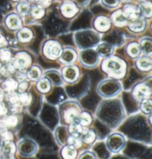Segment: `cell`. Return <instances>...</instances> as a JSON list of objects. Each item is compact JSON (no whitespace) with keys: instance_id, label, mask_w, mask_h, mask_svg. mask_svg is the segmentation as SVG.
I'll return each instance as SVG.
<instances>
[{"instance_id":"1","label":"cell","mask_w":152,"mask_h":159,"mask_svg":"<svg viewBox=\"0 0 152 159\" xmlns=\"http://www.w3.org/2000/svg\"><path fill=\"white\" fill-rule=\"evenodd\" d=\"M102 69L114 79H121L126 74V63L118 57H107L102 61Z\"/></svg>"},{"instance_id":"2","label":"cell","mask_w":152,"mask_h":159,"mask_svg":"<svg viewBox=\"0 0 152 159\" xmlns=\"http://www.w3.org/2000/svg\"><path fill=\"white\" fill-rule=\"evenodd\" d=\"M81 111V108L79 104L74 101L67 102L62 104L60 107L61 118L65 124H68L77 121Z\"/></svg>"},{"instance_id":"3","label":"cell","mask_w":152,"mask_h":159,"mask_svg":"<svg viewBox=\"0 0 152 159\" xmlns=\"http://www.w3.org/2000/svg\"><path fill=\"white\" fill-rule=\"evenodd\" d=\"M75 41L79 48L88 49L97 44L100 41V36L94 31H83L76 34Z\"/></svg>"},{"instance_id":"4","label":"cell","mask_w":152,"mask_h":159,"mask_svg":"<svg viewBox=\"0 0 152 159\" xmlns=\"http://www.w3.org/2000/svg\"><path fill=\"white\" fill-rule=\"evenodd\" d=\"M121 84L116 80H106L98 86V92L102 97L111 98L117 95L121 91Z\"/></svg>"},{"instance_id":"5","label":"cell","mask_w":152,"mask_h":159,"mask_svg":"<svg viewBox=\"0 0 152 159\" xmlns=\"http://www.w3.org/2000/svg\"><path fill=\"white\" fill-rule=\"evenodd\" d=\"M62 51V47L60 43L54 40L46 42L43 47V54L50 60H55L60 57Z\"/></svg>"},{"instance_id":"6","label":"cell","mask_w":152,"mask_h":159,"mask_svg":"<svg viewBox=\"0 0 152 159\" xmlns=\"http://www.w3.org/2000/svg\"><path fill=\"white\" fill-rule=\"evenodd\" d=\"M99 56L96 52L92 49H86L80 53L79 60L83 66L87 68H94L97 65Z\"/></svg>"},{"instance_id":"7","label":"cell","mask_w":152,"mask_h":159,"mask_svg":"<svg viewBox=\"0 0 152 159\" xmlns=\"http://www.w3.org/2000/svg\"><path fill=\"white\" fill-rule=\"evenodd\" d=\"M125 143V139L123 135L118 133H114L108 137L106 143L110 151L113 152H117L123 148Z\"/></svg>"},{"instance_id":"8","label":"cell","mask_w":152,"mask_h":159,"mask_svg":"<svg viewBox=\"0 0 152 159\" xmlns=\"http://www.w3.org/2000/svg\"><path fill=\"white\" fill-rule=\"evenodd\" d=\"M151 90L145 83H139L133 89L132 95L136 101L141 102L143 100L149 98L151 96Z\"/></svg>"},{"instance_id":"9","label":"cell","mask_w":152,"mask_h":159,"mask_svg":"<svg viewBox=\"0 0 152 159\" xmlns=\"http://www.w3.org/2000/svg\"><path fill=\"white\" fill-rule=\"evenodd\" d=\"M12 63L15 69L22 71L29 67L31 63V57L26 52H20L15 56Z\"/></svg>"},{"instance_id":"10","label":"cell","mask_w":152,"mask_h":159,"mask_svg":"<svg viewBox=\"0 0 152 159\" xmlns=\"http://www.w3.org/2000/svg\"><path fill=\"white\" fill-rule=\"evenodd\" d=\"M62 78L68 83H74L79 76V71L77 66L69 65L64 67L62 70Z\"/></svg>"},{"instance_id":"11","label":"cell","mask_w":152,"mask_h":159,"mask_svg":"<svg viewBox=\"0 0 152 159\" xmlns=\"http://www.w3.org/2000/svg\"><path fill=\"white\" fill-rule=\"evenodd\" d=\"M37 149V146L32 140H23L20 143L19 150L21 155L23 156H33Z\"/></svg>"},{"instance_id":"12","label":"cell","mask_w":152,"mask_h":159,"mask_svg":"<svg viewBox=\"0 0 152 159\" xmlns=\"http://www.w3.org/2000/svg\"><path fill=\"white\" fill-rule=\"evenodd\" d=\"M20 123V118L17 114H13L4 118L0 122V126L2 129H11L16 127Z\"/></svg>"},{"instance_id":"13","label":"cell","mask_w":152,"mask_h":159,"mask_svg":"<svg viewBox=\"0 0 152 159\" xmlns=\"http://www.w3.org/2000/svg\"><path fill=\"white\" fill-rule=\"evenodd\" d=\"M77 59V54L72 48H65L62 51L60 60L64 64H71Z\"/></svg>"},{"instance_id":"14","label":"cell","mask_w":152,"mask_h":159,"mask_svg":"<svg viewBox=\"0 0 152 159\" xmlns=\"http://www.w3.org/2000/svg\"><path fill=\"white\" fill-rule=\"evenodd\" d=\"M94 27L98 31L105 32L111 27V20L106 16H98L94 21Z\"/></svg>"},{"instance_id":"15","label":"cell","mask_w":152,"mask_h":159,"mask_svg":"<svg viewBox=\"0 0 152 159\" xmlns=\"http://www.w3.org/2000/svg\"><path fill=\"white\" fill-rule=\"evenodd\" d=\"M122 11L128 20H134L140 16V11H139L138 7L134 5H125L123 10Z\"/></svg>"},{"instance_id":"16","label":"cell","mask_w":152,"mask_h":159,"mask_svg":"<svg viewBox=\"0 0 152 159\" xmlns=\"http://www.w3.org/2000/svg\"><path fill=\"white\" fill-rule=\"evenodd\" d=\"M61 11H62V14L65 17L70 18L75 16V14L78 12V8L74 3L71 2H65L62 5Z\"/></svg>"},{"instance_id":"17","label":"cell","mask_w":152,"mask_h":159,"mask_svg":"<svg viewBox=\"0 0 152 159\" xmlns=\"http://www.w3.org/2000/svg\"><path fill=\"white\" fill-rule=\"evenodd\" d=\"M136 66L137 69L142 71H150L152 67V60L149 57H141L136 60Z\"/></svg>"},{"instance_id":"18","label":"cell","mask_w":152,"mask_h":159,"mask_svg":"<svg viewBox=\"0 0 152 159\" xmlns=\"http://www.w3.org/2000/svg\"><path fill=\"white\" fill-rule=\"evenodd\" d=\"M111 21L114 22L115 25L117 26H124L128 24V20H127L125 15L123 14V11L118 10L115 11L111 16Z\"/></svg>"},{"instance_id":"19","label":"cell","mask_w":152,"mask_h":159,"mask_svg":"<svg viewBox=\"0 0 152 159\" xmlns=\"http://www.w3.org/2000/svg\"><path fill=\"white\" fill-rule=\"evenodd\" d=\"M7 26L11 30H16L20 28L22 25V22H21L20 18L17 16L16 14H12L7 16L5 20Z\"/></svg>"},{"instance_id":"20","label":"cell","mask_w":152,"mask_h":159,"mask_svg":"<svg viewBox=\"0 0 152 159\" xmlns=\"http://www.w3.org/2000/svg\"><path fill=\"white\" fill-rule=\"evenodd\" d=\"M2 152L3 156L7 158H14L16 152V146L12 141H5L2 147Z\"/></svg>"},{"instance_id":"21","label":"cell","mask_w":152,"mask_h":159,"mask_svg":"<svg viewBox=\"0 0 152 159\" xmlns=\"http://www.w3.org/2000/svg\"><path fill=\"white\" fill-rule=\"evenodd\" d=\"M145 20L143 18L139 16L135 20L131 21L129 23V28L132 31L140 32L145 29Z\"/></svg>"},{"instance_id":"22","label":"cell","mask_w":152,"mask_h":159,"mask_svg":"<svg viewBox=\"0 0 152 159\" xmlns=\"http://www.w3.org/2000/svg\"><path fill=\"white\" fill-rule=\"evenodd\" d=\"M113 52L114 47L108 43H102V44L99 45L96 48V53L98 54V55L103 57L111 56Z\"/></svg>"},{"instance_id":"23","label":"cell","mask_w":152,"mask_h":159,"mask_svg":"<svg viewBox=\"0 0 152 159\" xmlns=\"http://www.w3.org/2000/svg\"><path fill=\"white\" fill-rule=\"evenodd\" d=\"M85 126H83L77 121L71 123L68 126V132H69L70 135L80 136L83 134V132L85 131Z\"/></svg>"},{"instance_id":"24","label":"cell","mask_w":152,"mask_h":159,"mask_svg":"<svg viewBox=\"0 0 152 159\" xmlns=\"http://www.w3.org/2000/svg\"><path fill=\"white\" fill-rule=\"evenodd\" d=\"M37 88L39 92L42 93H47L51 90V83L47 78H42L38 80L37 83Z\"/></svg>"},{"instance_id":"25","label":"cell","mask_w":152,"mask_h":159,"mask_svg":"<svg viewBox=\"0 0 152 159\" xmlns=\"http://www.w3.org/2000/svg\"><path fill=\"white\" fill-rule=\"evenodd\" d=\"M139 11L140 14H141L145 17H151L152 14V6L150 2H142L139 5Z\"/></svg>"},{"instance_id":"26","label":"cell","mask_w":152,"mask_h":159,"mask_svg":"<svg viewBox=\"0 0 152 159\" xmlns=\"http://www.w3.org/2000/svg\"><path fill=\"white\" fill-rule=\"evenodd\" d=\"M62 156L65 158H75L77 156V149L71 145H67L62 149Z\"/></svg>"},{"instance_id":"27","label":"cell","mask_w":152,"mask_h":159,"mask_svg":"<svg viewBox=\"0 0 152 159\" xmlns=\"http://www.w3.org/2000/svg\"><path fill=\"white\" fill-rule=\"evenodd\" d=\"M17 37L20 41L22 42V43H27V42L30 41V39L33 37V33L28 28H22L20 31L17 34Z\"/></svg>"},{"instance_id":"28","label":"cell","mask_w":152,"mask_h":159,"mask_svg":"<svg viewBox=\"0 0 152 159\" xmlns=\"http://www.w3.org/2000/svg\"><path fill=\"white\" fill-rule=\"evenodd\" d=\"M80 138L82 141H84L85 143H91L94 141L95 139H96V134L93 129L85 128V131L83 132Z\"/></svg>"},{"instance_id":"29","label":"cell","mask_w":152,"mask_h":159,"mask_svg":"<svg viewBox=\"0 0 152 159\" xmlns=\"http://www.w3.org/2000/svg\"><path fill=\"white\" fill-rule=\"evenodd\" d=\"M17 86H18V82H17L16 80L13 78H7L2 83L3 90L7 92V93L16 91Z\"/></svg>"},{"instance_id":"30","label":"cell","mask_w":152,"mask_h":159,"mask_svg":"<svg viewBox=\"0 0 152 159\" xmlns=\"http://www.w3.org/2000/svg\"><path fill=\"white\" fill-rule=\"evenodd\" d=\"M127 52L129 56L135 58L140 56V53H141V48L138 43H130L127 47Z\"/></svg>"},{"instance_id":"31","label":"cell","mask_w":152,"mask_h":159,"mask_svg":"<svg viewBox=\"0 0 152 159\" xmlns=\"http://www.w3.org/2000/svg\"><path fill=\"white\" fill-rule=\"evenodd\" d=\"M26 74H27V77L30 80H38L40 78L42 71L41 69L37 66H32Z\"/></svg>"},{"instance_id":"32","label":"cell","mask_w":152,"mask_h":159,"mask_svg":"<svg viewBox=\"0 0 152 159\" xmlns=\"http://www.w3.org/2000/svg\"><path fill=\"white\" fill-rule=\"evenodd\" d=\"M77 121L81 125H83V126H87L91 124L92 118H91L90 113L87 112V111H81L80 114L78 116Z\"/></svg>"},{"instance_id":"33","label":"cell","mask_w":152,"mask_h":159,"mask_svg":"<svg viewBox=\"0 0 152 159\" xmlns=\"http://www.w3.org/2000/svg\"><path fill=\"white\" fill-rule=\"evenodd\" d=\"M67 141L68 145H71L72 147H74V148L77 149L79 148L82 145V139L79 136L77 135H70L67 138Z\"/></svg>"},{"instance_id":"34","label":"cell","mask_w":152,"mask_h":159,"mask_svg":"<svg viewBox=\"0 0 152 159\" xmlns=\"http://www.w3.org/2000/svg\"><path fill=\"white\" fill-rule=\"evenodd\" d=\"M140 48L145 54L150 55L152 52V42L151 39H144L140 43Z\"/></svg>"},{"instance_id":"35","label":"cell","mask_w":152,"mask_h":159,"mask_svg":"<svg viewBox=\"0 0 152 159\" xmlns=\"http://www.w3.org/2000/svg\"><path fill=\"white\" fill-rule=\"evenodd\" d=\"M15 71H16V69H15L14 64L10 63V62H7L6 65L3 66L1 68V74L5 77H9L11 75H12L13 74H14Z\"/></svg>"},{"instance_id":"36","label":"cell","mask_w":152,"mask_h":159,"mask_svg":"<svg viewBox=\"0 0 152 159\" xmlns=\"http://www.w3.org/2000/svg\"><path fill=\"white\" fill-rule=\"evenodd\" d=\"M151 106L152 102L150 98H146L141 101V106H140V109L145 114H151Z\"/></svg>"},{"instance_id":"37","label":"cell","mask_w":152,"mask_h":159,"mask_svg":"<svg viewBox=\"0 0 152 159\" xmlns=\"http://www.w3.org/2000/svg\"><path fill=\"white\" fill-rule=\"evenodd\" d=\"M32 98L31 95L28 92H22L20 94H19V102L22 104V106H28L29 105L31 102Z\"/></svg>"},{"instance_id":"38","label":"cell","mask_w":152,"mask_h":159,"mask_svg":"<svg viewBox=\"0 0 152 159\" xmlns=\"http://www.w3.org/2000/svg\"><path fill=\"white\" fill-rule=\"evenodd\" d=\"M45 11L44 7L39 6V5H36L32 7L31 9V15L34 18L40 19L44 16Z\"/></svg>"},{"instance_id":"39","label":"cell","mask_w":152,"mask_h":159,"mask_svg":"<svg viewBox=\"0 0 152 159\" xmlns=\"http://www.w3.org/2000/svg\"><path fill=\"white\" fill-rule=\"evenodd\" d=\"M16 9L19 14L24 16V15L27 14L28 11H30V5H28V3L23 2H20L17 5Z\"/></svg>"},{"instance_id":"40","label":"cell","mask_w":152,"mask_h":159,"mask_svg":"<svg viewBox=\"0 0 152 159\" xmlns=\"http://www.w3.org/2000/svg\"><path fill=\"white\" fill-rule=\"evenodd\" d=\"M11 57H12V54H11V52L9 50H7V49H2V50L0 51V59L2 60L3 62H10L11 60Z\"/></svg>"},{"instance_id":"41","label":"cell","mask_w":152,"mask_h":159,"mask_svg":"<svg viewBox=\"0 0 152 159\" xmlns=\"http://www.w3.org/2000/svg\"><path fill=\"white\" fill-rule=\"evenodd\" d=\"M2 131L1 133V138L4 141H11L14 139V135L12 132L7 130V129H2Z\"/></svg>"},{"instance_id":"42","label":"cell","mask_w":152,"mask_h":159,"mask_svg":"<svg viewBox=\"0 0 152 159\" xmlns=\"http://www.w3.org/2000/svg\"><path fill=\"white\" fill-rule=\"evenodd\" d=\"M7 100H8L9 103L13 104L15 103H18L19 102V94L14 92H8V95H7Z\"/></svg>"},{"instance_id":"43","label":"cell","mask_w":152,"mask_h":159,"mask_svg":"<svg viewBox=\"0 0 152 159\" xmlns=\"http://www.w3.org/2000/svg\"><path fill=\"white\" fill-rule=\"evenodd\" d=\"M11 110L14 114H19L22 110V105L20 102L11 104Z\"/></svg>"},{"instance_id":"44","label":"cell","mask_w":152,"mask_h":159,"mask_svg":"<svg viewBox=\"0 0 152 159\" xmlns=\"http://www.w3.org/2000/svg\"><path fill=\"white\" fill-rule=\"evenodd\" d=\"M102 1L105 6L109 7H116L119 3V0H102Z\"/></svg>"},{"instance_id":"45","label":"cell","mask_w":152,"mask_h":159,"mask_svg":"<svg viewBox=\"0 0 152 159\" xmlns=\"http://www.w3.org/2000/svg\"><path fill=\"white\" fill-rule=\"evenodd\" d=\"M28 82H26L25 80L22 81V82L18 83L17 89H18V91L20 92V93L25 92V91L28 89Z\"/></svg>"},{"instance_id":"46","label":"cell","mask_w":152,"mask_h":159,"mask_svg":"<svg viewBox=\"0 0 152 159\" xmlns=\"http://www.w3.org/2000/svg\"><path fill=\"white\" fill-rule=\"evenodd\" d=\"M27 78V74L24 72V71H20V72H18L16 75V80L19 81V82H22V81L26 80Z\"/></svg>"},{"instance_id":"47","label":"cell","mask_w":152,"mask_h":159,"mask_svg":"<svg viewBox=\"0 0 152 159\" xmlns=\"http://www.w3.org/2000/svg\"><path fill=\"white\" fill-rule=\"evenodd\" d=\"M7 109L4 103L0 102V116L3 117L7 114Z\"/></svg>"},{"instance_id":"48","label":"cell","mask_w":152,"mask_h":159,"mask_svg":"<svg viewBox=\"0 0 152 159\" xmlns=\"http://www.w3.org/2000/svg\"><path fill=\"white\" fill-rule=\"evenodd\" d=\"M95 156L93 153H91V152H85L84 154L80 156V158H95Z\"/></svg>"},{"instance_id":"49","label":"cell","mask_w":152,"mask_h":159,"mask_svg":"<svg viewBox=\"0 0 152 159\" xmlns=\"http://www.w3.org/2000/svg\"><path fill=\"white\" fill-rule=\"evenodd\" d=\"M7 45V41L2 35L0 34V48L4 47Z\"/></svg>"},{"instance_id":"50","label":"cell","mask_w":152,"mask_h":159,"mask_svg":"<svg viewBox=\"0 0 152 159\" xmlns=\"http://www.w3.org/2000/svg\"><path fill=\"white\" fill-rule=\"evenodd\" d=\"M4 98V92L2 89H0V102L2 101Z\"/></svg>"},{"instance_id":"51","label":"cell","mask_w":152,"mask_h":159,"mask_svg":"<svg viewBox=\"0 0 152 159\" xmlns=\"http://www.w3.org/2000/svg\"><path fill=\"white\" fill-rule=\"evenodd\" d=\"M2 139L1 136H0V147L2 146Z\"/></svg>"},{"instance_id":"52","label":"cell","mask_w":152,"mask_h":159,"mask_svg":"<svg viewBox=\"0 0 152 159\" xmlns=\"http://www.w3.org/2000/svg\"><path fill=\"white\" fill-rule=\"evenodd\" d=\"M30 2H37L38 0H29Z\"/></svg>"},{"instance_id":"53","label":"cell","mask_w":152,"mask_h":159,"mask_svg":"<svg viewBox=\"0 0 152 159\" xmlns=\"http://www.w3.org/2000/svg\"><path fill=\"white\" fill-rule=\"evenodd\" d=\"M122 1H123V2H128V1H130V0H122Z\"/></svg>"},{"instance_id":"54","label":"cell","mask_w":152,"mask_h":159,"mask_svg":"<svg viewBox=\"0 0 152 159\" xmlns=\"http://www.w3.org/2000/svg\"><path fill=\"white\" fill-rule=\"evenodd\" d=\"M13 1H16H16H20V0H13Z\"/></svg>"},{"instance_id":"55","label":"cell","mask_w":152,"mask_h":159,"mask_svg":"<svg viewBox=\"0 0 152 159\" xmlns=\"http://www.w3.org/2000/svg\"><path fill=\"white\" fill-rule=\"evenodd\" d=\"M139 1H144V0H139Z\"/></svg>"},{"instance_id":"56","label":"cell","mask_w":152,"mask_h":159,"mask_svg":"<svg viewBox=\"0 0 152 159\" xmlns=\"http://www.w3.org/2000/svg\"><path fill=\"white\" fill-rule=\"evenodd\" d=\"M0 158H1V156H0Z\"/></svg>"}]
</instances>
